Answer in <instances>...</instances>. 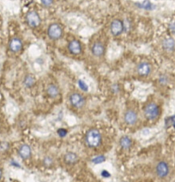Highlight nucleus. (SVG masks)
Here are the masks:
<instances>
[{
	"label": "nucleus",
	"mask_w": 175,
	"mask_h": 182,
	"mask_svg": "<svg viewBox=\"0 0 175 182\" xmlns=\"http://www.w3.org/2000/svg\"><path fill=\"white\" fill-rule=\"evenodd\" d=\"M85 144L89 148H96L98 147L102 141V135L99 129L92 127L89 129L84 137Z\"/></svg>",
	"instance_id": "nucleus-1"
},
{
	"label": "nucleus",
	"mask_w": 175,
	"mask_h": 182,
	"mask_svg": "<svg viewBox=\"0 0 175 182\" xmlns=\"http://www.w3.org/2000/svg\"><path fill=\"white\" fill-rule=\"evenodd\" d=\"M47 35L48 39L52 41H58L62 39L64 35V30L63 26L58 22H52L47 27Z\"/></svg>",
	"instance_id": "nucleus-2"
},
{
	"label": "nucleus",
	"mask_w": 175,
	"mask_h": 182,
	"mask_svg": "<svg viewBox=\"0 0 175 182\" xmlns=\"http://www.w3.org/2000/svg\"><path fill=\"white\" fill-rule=\"evenodd\" d=\"M143 114L148 121H156L161 116V108L158 104L149 102L144 106Z\"/></svg>",
	"instance_id": "nucleus-3"
},
{
	"label": "nucleus",
	"mask_w": 175,
	"mask_h": 182,
	"mask_svg": "<svg viewBox=\"0 0 175 182\" xmlns=\"http://www.w3.org/2000/svg\"><path fill=\"white\" fill-rule=\"evenodd\" d=\"M25 22L28 25V27H30L31 29H36V28L40 27V26L41 25L42 20H41L40 14L36 10L32 9L26 13Z\"/></svg>",
	"instance_id": "nucleus-4"
},
{
	"label": "nucleus",
	"mask_w": 175,
	"mask_h": 182,
	"mask_svg": "<svg viewBox=\"0 0 175 182\" xmlns=\"http://www.w3.org/2000/svg\"><path fill=\"white\" fill-rule=\"evenodd\" d=\"M69 102L70 105L75 108V109H82L86 105V98L82 94L77 92H71L69 95Z\"/></svg>",
	"instance_id": "nucleus-5"
},
{
	"label": "nucleus",
	"mask_w": 175,
	"mask_h": 182,
	"mask_svg": "<svg viewBox=\"0 0 175 182\" xmlns=\"http://www.w3.org/2000/svg\"><path fill=\"white\" fill-rule=\"evenodd\" d=\"M24 47L23 40L19 36H13L9 39L8 42V49L11 53L17 54L20 53Z\"/></svg>",
	"instance_id": "nucleus-6"
},
{
	"label": "nucleus",
	"mask_w": 175,
	"mask_h": 182,
	"mask_svg": "<svg viewBox=\"0 0 175 182\" xmlns=\"http://www.w3.org/2000/svg\"><path fill=\"white\" fill-rule=\"evenodd\" d=\"M109 31L114 37H118L122 35L124 33V21L119 18H115L112 20L109 24Z\"/></svg>",
	"instance_id": "nucleus-7"
},
{
	"label": "nucleus",
	"mask_w": 175,
	"mask_h": 182,
	"mask_svg": "<svg viewBox=\"0 0 175 182\" xmlns=\"http://www.w3.org/2000/svg\"><path fill=\"white\" fill-rule=\"evenodd\" d=\"M106 51H107V47L106 45L104 44V42L102 41H95L90 47V52L91 54L97 58H101L102 57L105 56L106 54Z\"/></svg>",
	"instance_id": "nucleus-8"
},
{
	"label": "nucleus",
	"mask_w": 175,
	"mask_h": 182,
	"mask_svg": "<svg viewBox=\"0 0 175 182\" xmlns=\"http://www.w3.org/2000/svg\"><path fill=\"white\" fill-rule=\"evenodd\" d=\"M152 70H153V66L148 61H142L136 67V74L141 77H148L149 75L151 74Z\"/></svg>",
	"instance_id": "nucleus-9"
},
{
	"label": "nucleus",
	"mask_w": 175,
	"mask_h": 182,
	"mask_svg": "<svg viewBox=\"0 0 175 182\" xmlns=\"http://www.w3.org/2000/svg\"><path fill=\"white\" fill-rule=\"evenodd\" d=\"M67 50L71 55L78 56L82 53L83 46H82V42L79 39H72L67 44Z\"/></svg>",
	"instance_id": "nucleus-10"
},
{
	"label": "nucleus",
	"mask_w": 175,
	"mask_h": 182,
	"mask_svg": "<svg viewBox=\"0 0 175 182\" xmlns=\"http://www.w3.org/2000/svg\"><path fill=\"white\" fill-rule=\"evenodd\" d=\"M169 172H170V167L168 162L160 161L157 163L155 167V173L160 179H165L166 177H168L169 175Z\"/></svg>",
	"instance_id": "nucleus-11"
},
{
	"label": "nucleus",
	"mask_w": 175,
	"mask_h": 182,
	"mask_svg": "<svg viewBox=\"0 0 175 182\" xmlns=\"http://www.w3.org/2000/svg\"><path fill=\"white\" fill-rule=\"evenodd\" d=\"M138 121V114L133 109H128L124 114V121L129 126L135 125Z\"/></svg>",
	"instance_id": "nucleus-12"
},
{
	"label": "nucleus",
	"mask_w": 175,
	"mask_h": 182,
	"mask_svg": "<svg viewBox=\"0 0 175 182\" xmlns=\"http://www.w3.org/2000/svg\"><path fill=\"white\" fill-rule=\"evenodd\" d=\"M161 46L164 52L168 53H172L175 52V39L172 36L165 37L161 40Z\"/></svg>",
	"instance_id": "nucleus-13"
},
{
	"label": "nucleus",
	"mask_w": 175,
	"mask_h": 182,
	"mask_svg": "<svg viewBox=\"0 0 175 182\" xmlns=\"http://www.w3.org/2000/svg\"><path fill=\"white\" fill-rule=\"evenodd\" d=\"M46 93L47 95L50 98H53V99H55L57 98L59 94H60V89L58 87V86L56 84H53V83H51V84H48L46 87Z\"/></svg>",
	"instance_id": "nucleus-14"
},
{
	"label": "nucleus",
	"mask_w": 175,
	"mask_h": 182,
	"mask_svg": "<svg viewBox=\"0 0 175 182\" xmlns=\"http://www.w3.org/2000/svg\"><path fill=\"white\" fill-rule=\"evenodd\" d=\"M18 154L20 156V157L23 160H27V159L30 158L31 154H32L30 146L27 144L22 145L18 149Z\"/></svg>",
	"instance_id": "nucleus-15"
},
{
	"label": "nucleus",
	"mask_w": 175,
	"mask_h": 182,
	"mask_svg": "<svg viewBox=\"0 0 175 182\" xmlns=\"http://www.w3.org/2000/svg\"><path fill=\"white\" fill-rule=\"evenodd\" d=\"M64 160L65 163H67L69 165H73V164H76L78 162L79 157L76 155V153H75L73 151H69L64 155Z\"/></svg>",
	"instance_id": "nucleus-16"
},
{
	"label": "nucleus",
	"mask_w": 175,
	"mask_h": 182,
	"mask_svg": "<svg viewBox=\"0 0 175 182\" xmlns=\"http://www.w3.org/2000/svg\"><path fill=\"white\" fill-rule=\"evenodd\" d=\"M132 143H133V141H132L131 138L129 137V136H126V135L122 136L120 138V139H119V145H120V147L123 150H125V151L130 150L131 148Z\"/></svg>",
	"instance_id": "nucleus-17"
},
{
	"label": "nucleus",
	"mask_w": 175,
	"mask_h": 182,
	"mask_svg": "<svg viewBox=\"0 0 175 182\" xmlns=\"http://www.w3.org/2000/svg\"><path fill=\"white\" fill-rule=\"evenodd\" d=\"M35 83H36L35 77L31 74H26L22 80V84H23L24 87H26V88H32L33 86H34Z\"/></svg>",
	"instance_id": "nucleus-18"
},
{
	"label": "nucleus",
	"mask_w": 175,
	"mask_h": 182,
	"mask_svg": "<svg viewBox=\"0 0 175 182\" xmlns=\"http://www.w3.org/2000/svg\"><path fill=\"white\" fill-rule=\"evenodd\" d=\"M158 82L161 86H166L169 82V78L167 74H161V75H160V77L158 79Z\"/></svg>",
	"instance_id": "nucleus-19"
},
{
	"label": "nucleus",
	"mask_w": 175,
	"mask_h": 182,
	"mask_svg": "<svg viewBox=\"0 0 175 182\" xmlns=\"http://www.w3.org/2000/svg\"><path fill=\"white\" fill-rule=\"evenodd\" d=\"M91 161L95 164H100V163H102L106 161V157L103 156V155H99V156L94 157Z\"/></svg>",
	"instance_id": "nucleus-20"
},
{
	"label": "nucleus",
	"mask_w": 175,
	"mask_h": 182,
	"mask_svg": "<svg viewBox=\"0 0 175 182\" xmlns=\"http://www.w3.org/2000/svg\"><path fill=\"white\" fill-rule=\"evenodd\" d=\"M124 21V33H128L129 31H130L131 27H132V24L130 19L126 18Z\"/></svg>",
	"instance_id": "nucleus-21"
},
{
	"label": "nucleus",
	"mask_w": 175,
	"mask_h": 182,
	"mask_svg": "<svg viewBox=\"0 0 175 182\" xmlns=\"http://www.w3.org/2000/svg\"><path fill=\"white\" fill-rule=\"evenodd\" d=\"M40 2L44 8H50L53 4L54 0H40Z\"/></svg>",
	"instance_id": "nucleus-22"
},
{
	"label": "nucleus",
	"mask_w": 175,
	"mask_h": 182,
	"mask_svg": "<svg viewBox=\"0 0 175 182\" xmlns=\"http://www.w3.org/2000/svg\"><path fill=\"white\" fill-rule=\"evenodd\" d=\"M77 83H78V86H79V87H80V89H81L82 91H83V92H88V91H89V86H88V85H87L82 80H79Z\"/></svg>",
	"instance_id": "nucleus-23"
},
{
	"label": "nucleus",
	"mask_w": 175,
	"mask_h": 182,
	"mask_svg": "<svg viewBox=\"0 0 175 182\" xmlns=\"http://www.w3.org/2000/svg\"><path fill=\"white\" fill-rule=\"evenodd\" d=\"M168 32L173 34V35H175V21H172L168 24Z\"/></svg>",
	"instance_id": "nucleus-24"
},
{
	"label": "nucleus",
	"mask_w": 175,
	"mask_h": 182,
	"mask_svg": "<svg viewBox=\"0 0 175 182\" xmlns=\"http://www.w3.org/2000/svg\"><path fill=\"white\" fill-rule=\"evenodd\" d=\"M111 91H112V92L114 93V94L118 93V92H120V86H119V85H118V84H113V85L111 86Z\"/></svg>",
	"instance_id": "nucleus-25"
},
{
	"label": "nucleus",
	"mask_w": 175,
	"mask_h": 182,
	"mask_svg": "<svg viewBox=\"0 0 175 182\" xmlns=\"http://www.w3.org/2000/svg\"><path fill=\"white\" fill-rule=\"evenodd\" d=\"M57 132H58V136H59V137H61V138H64V137H65V136L67 135V133H68V131H67L65 128H59V129H58Z\"/></svg>",
	"instance_id": "nucleus-26"
},
{
	"label": "nucleus",
	"mask_w": 175,
	"mask_h": 182,
	"mask_svg": "<svg viewBox=\"0 0 175 182\" xmlns=\"http://www.w3.org/2000/svg\"><path fill=\"white\" fill-rule=\"evenodd\" d=\"M44 164H45V166H47V167H50V166L53 164V159H52L51 157H46V158L44 159Z\"/></svg>",
	"instance_id": "nucleus-27"
},
{
	"label": "nucleus",
	"mask_w": 175,
	"mask_h": 182,
	"mask_svg": "<svg viewBox=\"0 0 175 182\" xmlns=\"http://www.w3.org/2000/svg\"><path fill=\"white\" fill-rule=\"evenodd\" d=\"M8 148H9V144L8 143L3 142V143L0 144V151H4L8 150Z\"/></svg>",
	"instance_id": "nucleus-28"
},
{
	"label": "nucleus",
	"mask_w": 175,
	"mask_h": 182,
	"mask_svg": "<svg viewBox=\"0 0 175 182\" xmlns=\"http://www.w3.org/2000/svg\"><path fill=\"white\" fill-rule=\"evenodd\" d=\"M101 176L104 177V178H109V177L111 176L110 173H109L108 171H107V170H102L101 173Z\"/></svg>",
	"instance_id": "nucleus-29"
},
{
	"label": "nucleus",
	"mask_w": 175,
	"mask_h": 182,
	"mask_svg": "<svg viewBox=\"0 0 175 182\" xmlns=\"http://www.w3.org/2000/svg\"><path fill=\"white\" fill-rule=\"evenodd\" d=\"M170 120H171V123H172V125L174 126V127L175 128V116H172V117L170 118Z\"/></svg>",
	"instance_id": "nucleus-30"
},
{
	"label": "nucleus",
	"mask_w": 175,
	"mask_h": 182,
	"mask_svg": "<svg viewBox=\"0 0 175 182\" xmlns=\"http://www.w3.org/2000/svg\"><path fill=\"white\" fill-rule=\"evenodd\" d=\"M11 165H13V166H16V167H20V165L18 164V163H16L15 161H11Z\"/></svg>",
	"instance_id": "nucleus-31"
},
{
	"label": "nucleus",
	"mask_w": 175,
	"mask_h": 182,
	"mask_svg": "<svg viewBox=\"0 0 175 182\" xmlns=\"http://www.w3.org/2000/svg\"><path fill=\"white\" fill-rule=\"evenodd\" d=\"M1 177H2V171H1V169H0V179H1Z\"/></svg>",
	"instance_id": "nucleus-32"
}]
</instances>
